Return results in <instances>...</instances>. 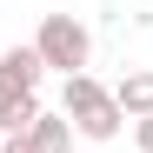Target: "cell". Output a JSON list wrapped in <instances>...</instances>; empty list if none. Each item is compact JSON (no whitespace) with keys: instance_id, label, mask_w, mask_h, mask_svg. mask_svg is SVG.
Returning a JSON list of instances; mask_svg holds the SVG:
<instances>
[{"instance_id":"cell-1","label":"cell","mask_w":153,"mask_h":153,"mask_svg":"<svg viewBox=\"0 0 153 153\" xmlns=\"http://www.w3.org/2000/svg\"><path fill=\"white\" fill-rule=\"evenodd\" d=\"M33 53L47 60V73H87V60H93V33H87L73 13H47L40 33H33Z\"/></svg>"},{"instance_id":"cell-2","label":"cell","mask_w":153,"mask_h":153,"mask_svg":"<svg viewBox=\"0 0 153 153\" xmlns=\"http://www.w3.org/2000/svg\"><path fill=\"white\" fill-rule=\"evenodd\" d=\"M47 80V60L33 47H0V100H20V93H40Z\"/></svg>"},{"instance_id":"cell-3","label":"cell","mask_w":153,"mask_h":153,"mask_svg":"<svg viewBox=\"0 0 153 153\" xmlns=\"http://www.w3.org/2000/svg\"><path fill=\"white\" fill-rule=\"evenodd\" d=\"M107 100H113V87H100L93 73H67V87H60V113L80 126V120H93L100 107H107Z\"/></svg>"},{"instance_id":"cell-4","label":"cell","mask_w":153,"mask_h":153,"mask_svg":"<svg viewBox=\"0 0 153 153\" xmlns=\"http://www.w3.org/2000/svg\"><path fill=\"white\" fill-rule=\"evenodd\" d=\"M113 107H120L126 120H153V67L120 73V80H113Z\"/></svg>"},{"instance_id":"cell-5","label":"cell","mask_w":153,"mask_h":153,"mask_svg":"<svg viewBox=\"0 0 153 153\" xmlns=\"http://www.w3.org/2000/svg\"><path fill=\"white\" fill-rule=\"evenodd\" d=\"M40 93H20V100H0V140H20V133H33V120H40Z\"/></svg>"},{"instance_id":"cell-6","label":"cell","mask_w":153,"mask_h":153,"mask_svg":"<svg viewBox=\"0 0 153 153\" xmlns=\"http://www.w3.org/2000/svg\"><path fill=\"white\" fill-rule=\"evenodd\" d=\"M33 146L40 153H73V120L67 113H40L33 120Z\"/></svg>"},{"instance_id":"cell-7","label":"cell","mask_w":153,"mask_h":153,"mask_svg":"<svg viewBox=\"0 0 153 153\" xmlns=\"http://www.w3.org/2000/svg\"><path fill=\"white\" fill-rule=\"evenodd\" d=\"M120 126H126V113H120L113 100H107V107H100L93 120H80V126H73V133H80V140H120Z\"/></svg>"},{"instance_id":"cell-8","label":"cell","mask_w":153,"mask_h":153,"mask_svg":"<svg viewBox=\"0 0 153 153\" xmlns=\"http://www.w3.org/2000/svg\"><path fill=\"white\" fill-rule=\"evenodd\" d=\"M133 146H140V153H153V120H133Z\"/></svg>"},{"instance_id":"cell-9","label":"cell","mask_w":153,"mask_h":153,"mask_svg":"<svg viewBox=\"0 0 153 153\" xmlns=\"http://www.w3.org/2000/svg\"><path fill=\"white\" fill-rule=\"evenodd\" d=\"M0 153H40V146H33V133H20V140H0Z\"/></svg>"}]
</instances>
